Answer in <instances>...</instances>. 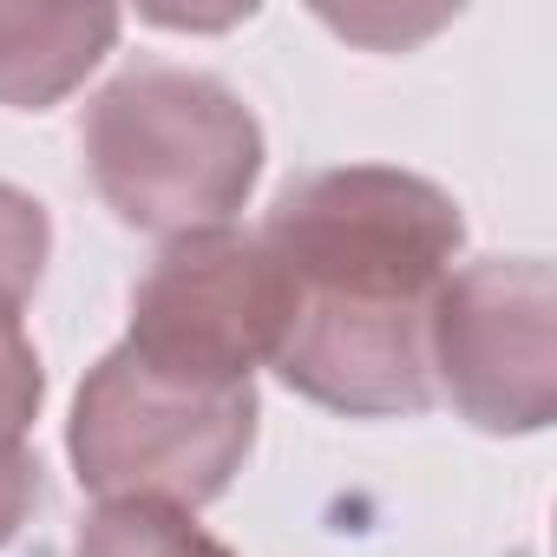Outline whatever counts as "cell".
Listing matches in <instances>:
<instances>
[{
    "label": "cell",
    "instance_id": "1",
    "mask_svg": "<svg viewBox=\"0 0 557 557\" xmlns=\"http://www.w3.org/2000/svg\"><path fill=\"white\" fill-rule=\"evenodd\" d=\"M262 249L289 275V315H426L459 249V210L426 177L348 164L289 184Z\"/></svg>",
    "mask_w": 557,
    "mask_h": 557
},
{
    "label": "cell",
    "instance_id": "2",
    "mask_svg": "<svg viewBox=\"0 0 557 557\" xmlns=\"http://www.w3.org/2000/svg\"><path fill=\"white\" fill-rule=\"evenodd\" d=\"M99 197L138 230H216L256 184L262 132L249 106L184 66H138L86 112Z\"/></svg>",
    "mask_w": 557,
    "mask_h": 557
},
{
    "label": "cell",
    "instance_id": "3",
    "mask_svg": "<svg viewBox=\"0 0 557 557\" xmlns=\"http://www.w3.org/2000/svg\"><path fill=\"white\" fill-rule=\"evenodd\" d=\"M249 440H256L249 387H197L145 368L132 348L106 355L73 407L79 479L112 505L145 498L190 511L230 485Z\"/></svg>",
    "mask_w": 557,
    "mask_h": 557
},
{
    "label": "cell",
    "instance_id": "4",
    "mask_svg": "<svg viewBox=\"0 0 557 557\" xmlns=\"http://www.w3.org/2000/svg\"><path fill=\"white\" fill-rule=\"evenodd\" d=\"M289 329V275L262 236L190 230L132 296V355L197 387H249L256 361H275Z\"/></svg>",
    "mask_w": 557,
    "mask_h": 557
},
{
    "label": "cell",
    "instance_id": "5",
    "mask_svg": "<svg viewBox=\"0 0 557 557\" xmlns=\"http://www.w3.org/2000/svg\"><path fill=\"white\" fill-rule=\"evenodd\" d=\"M550 269L472 262L440 283L426 309V368H440L453 407L492 433H531L557 400V335H550Z\"/></svg>",
    "mask_w": 557,
    "mask_h": 557
},
{
    "label": "cell",
    "instance_id": "6",
    "mask_svg": "<svg viewBox=\"0 0 557 557\" xmlns=\"http://www.w3.org/2000/svg\"><path fill=\"white\" fill-rule=\"evenodd\" d=\"M112 8H0V106H53L112 47Z\"/></svg>",
    "mask_w": 557,
    "mask_h": 557
},
{
    "label": "cell",
    "instance_id": "7",
    "mask_svg": "<svg viewBox=\"0 0 557 557\" xmlns=\"http://www.w3.org/2000/svg\"><path fill=\"white\" fill-rule=\"evenodd\" d=\"M73 557H230V550L210 544L184 511L125 498V505H106V511L79 531V550H73Z\"/></svg>",
    "mask_w": 557,
    "mask_h": 557
},
{
    "label": "cell",
    "instance_id": "8",
    "mask_svg": "<svg viewBox=\"0 0 557 557\" xmlns=\"http://www.w3.org/2000/svg\"><path fill=\"white\" fill-rule=\"evenodd\" d=\"M40 262H47V210L27 190L0 184V335L21 329V309L40 283Z\"/></svg>",
    "mask_w": 557,
    "mask_h": 557
},
{
    "label": "cell",
    "instance_id": "9",
    "mask_svg": "<svg viewBox=\"0 0 557 557\" xmlns=\"http://www.w3.org/2000/svg\"><path fill=\"white\" fill-rule=\"evenodd\" d=\"M40 407V355L27 348V335H0V459L27 453V420Z\"/></svg>",
    "mask_w": 557,
    "mask_h": 557
},
{
    "label": "cell",
    "instance_id": "10",
    "mask_svg": "<svg viewBox=\"0 0 557 557\" xmlns=\"http://www.w3.org/2000/svg\"><path fill=\"white\" fill-rule=\"evenodd\" d=\"M34 498H40V466H34V453L0 459V544L21 531V518L34 511Z\"/></svg>",
    "mask_w": 557,
    "mask_h": 557
}]
</instances>
